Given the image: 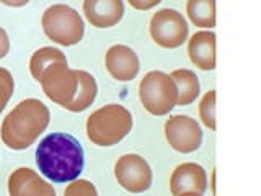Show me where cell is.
Wrapping results in <instances>:
<instances>
[{
  "mask_svg": "<svg viewBox=\"0 0 261 196\" xmlns=\"http://www.w3.org/2000/svg\"><path fill=\"white\" fill-rule=\"evenodd\" d=\"M39 172L54 183L73 182L85 165L84 147L72 134L53 133L38 144Z\"/></svg>",
  "mask_w": 261,
  "mask_h": 196,
  "instance_id": "cell-1",
  "label": "cell"
},
{
  "mask_svg": "<svg viewBox=\"0 0 261 196\" xmlns=\"http://www.w3.org/2000/svg\"><path fill=\"white\" fill-rule=\"evenodd\" d=\"M49 119L51 113L43 102L36 98H27L5 116L0 136L8 149L23 151L35 144L39 134L44 133Z\"/></svg>",
  "mask_w": 261,
  "mask_h": 196,
  "instance_id": "cell-2",
  "label": "cell"
},
{
  "mask_svg": "<svg viewBox=\"0 0 261 196\" xmlns=\"http://www.w3.org/2000/svg\"><path fill=\"white\" fill-rule=\"evenodd\" d=\"M130 129H133V114L118 103L101 106L87 119L88 139L101 147L118 144L130 133Z\"/></svg>",
  "mask_w": 261,
  "mask_h": 196,
  "instance_id": "cell-3",
  "label": "cell"
},
{
  "mask_svg": "<svg viewBox=\"0 0 261 196\" xmlns=\"http://www.w3.org/2000/svg\"><path fill=\"white\" fill-rule=\"evenodd\" d=\"M139 96L144 108L153 116H165L178 105V87L168 74L147 72L139 85Z\"/></svg>",
  "mask_w": 261,
  "mask_h": 196,
  "instance_id": "cell-4",
  "label": "cell"
},
{
  "mask_svg": "<svg viewBox=\"0 0 261 196\" xmlns=\"http://www.w3.org/2000/svg\"><path fill=\"white\" fill-rule=\"evenodd\" d=\"M43 30L46 36L61 46H73L82 41L85 24L77 10L64 4L47 7L43 13Z\"/></svg>",
  "mask_w": 261,
  "mask_h": 196,
  "instance_id": "cell-5",
  "label": "cell"
},
{
  "mask_svg": "<svg viewBox=\"0 0 261 196\" xmlns=\"http://www.w3.org/2000/svg\"><path fill=\"white\" fill-rule=\"evenodd\" d=\"M149 27L152 39L165 49L179 47L188 39L190 33L185 16L173 8H163L153 13Z\"/></svg>",
  "mask_w": 261,
  "mask_h": 196,
  "instance_id": "cell-6",
  "label": "cell"
},
{
  "mask_svg": "<svg viewBox=\"0 0 261 196\" xmlns=\"http://www.w3.org/2000/svg\"><path fill=\"white\" fill-rule=\"evenodd\" d=\"M39 84L49 100L65 108L77 92V70L69 69L67 62H56L44 70Z\"/></svg>",
  "mask_w": 261,
  "mask_h": 196,
  "instance_id": "cell-7",
  "label": "cell"
},
{
  "mask_svg": "<svg viewBox=\"0 0 261 196\" xmlns=\"http://www.w3.org/2000/svg\"><path fill=\"white\" fill-rule=\"evenodd\" d=\"M114 177L118 183L130 193H142L152 185L150 165L137 154L121 155L114 165Z\"/></svg>",
  "mask_w": 261,
  "mask_h": 196,
  "instance_id": "cell-8",
  "label": "cell"
},
{
  "mask_svg": "<svg viewBox=\"0 0 261 196\" xmlns=\"http://www.w3.org/2000/svg\"><path fill=\"white\" fill-rule=\"evenodd\" d=\"M165 137L168 144L181 154L198 151L202 144V131L199 122L185 114H175L167 119Z\"/></svg>",
  "mask_w": 261,
  "mask_h": 196,
  "instance_id": "cell-9",
  "label": "cell"
},
{
  "mask_svg": "<svg viewBox=\"0 0 261 196\" xmlns=\"http://www.w3.org/2000/svg\"><path fill=\"white\" fill-rule=\"evenodd\" d=\"M207 190V175L199 163L185 162L178 165L170 178V191L175 196L204 194Z\"/></svg>",
  "mask_w": 261,
  "mask_h": 196,
  "instance_id": "cell-10",
  "label": "cell"
},
{
  "mask_svg": "<svg viewBox=\"0 0 261 196\" xmlns=\"http://www.w3.org/2000/svg\"><path fill=\"white\" fill-rule=\"evenodd\" d=\"M105 64L110 76L119 82H129L136 79L139 69H141V62H139L137 54L124 44L111 46L106 51Z\"/></svg>",
  "mask_w": 261,
  "mask_h": 196,
  "instance_id": "cell-11",
  "label": "cell"
},
{
  "mask_svg": "<svg viewBox=\"0 0 261 196\" xmlns=\"http://www.w3.org/2000/svg\"><path fill=\"white\" fill-rule=\"evenodd\" d=\"M8 193L12 196H54L56 190L53 185L46 183L35 170L21 167L8 177Z\"/></svg>",
  "mask_w": 261,
  "mask_h": 196,
  "instance_id": "cell-12",
  "label": "cell"
},
{
  "mask_svg": "<svg viewBox=\"0 0 261 196\" xmlns=\"http://www.w3.org/2000/svg\"><path fill=\"white\" fill-rule=\"evenodd\" d=\"M85 18L96 28H111L124 15L122 0H84Z\"/></svg>",
  "mask_w": 261,
  "mask_h": 196,
  "instance_id": "cell-13",
  "label": "cell"
},
{
  "mask_svg": "<svg viewBox=\"0 0 261 196\" xmlns=\"http://www.w3.org/2000/svg\"><path fill=\"white\" fill-rule=\"evenodd\" d=\"M191 62L201 70L216 69V35L212 31H198L188 41Z\"/></svg>",
  "mask_w": 261,
  "mask_h": 196,
  "instance_id": "cell-14",
  "label": "cell"
},
{
  "mask_svg": "<svg viewBox=\"0 0 261 196\" xmlns=\"http://www.w3.org/2000/svg\"><path fill=\"white\" fill-rule=\"evenodd\" d=\"M96 92H98V85L92 74L87 70H77V92L73 100L65 106V110H69L72 113L85 111L95 102Z\"/></svg>",
  "mask_w": 261,
  "mask_h": 196,
  "instance_id": "cell-15",
  "label": "cell"
},
{
  "mask_svg": "<svg viewBox=\"0 0 261 196\" xmlns=\"http://www.w3.org/2000/svg\"><path fill=\"white\" fill-rule=\"evenodd\" d=\"M178 87V105H191L199 95V79L190 69H176L170 74Z\"/></svg>",
  "mask_w": 261,
  "mask_h": 196,
  "instance_id": "cell-16",
  "label": "cell"
},
{
  "mask_svg": "<svg viewBox=\"0 0 261 196\" xmlns=\"http://www.w3.org/2000/svg\"><path fill=\"white\" fill-rule=\"evenodd\" d=\"M186 13L196 27L214 28L216 27V0H188Z\"/></svg>",
  "mask_w": 261,
  "mask_h": 196,
  "instance_id": "cell-17",
  "label": "cell"
},
{
  "mask_svg": "<svg viewBox=\"0 0 261 196\" xmlns=\"http://www.w3.org/2000/svg\"><path fill=\"white\" fill-rule=\"evenodd\" d=\"M56 62H67V57H65V54L61 51V49L51 47V46L38 49L30 59V72H31L33 79L41 82V77H43L44 70L49 67V65H53Z\"/></svg>",
  "mask_w": 261,
  "mask_h": 196,
  "instance_id": "cell-18",
  "label": "cell"
},
{
  "mask_svg": "<svg viewBox=\"0 0 261 196\" xmlns=\"http://www.w3.org/2000/svg\"><path fill=\"white\" fill-rule=\"evenodd\" d=\"M199 116L204 126L211 131L216 129V90H209L202 96V100L199 102Z\"/></svg>",
  "mask_w": 261,
  "mask_h": 196,
  "instance_id": "cell-19",
  "label": "cell"
},
{
  "mask_svg": "<svg viewBox=\"0 0 261 196\" xmlns=\"http://www.w3.org/2000/svg\"><path fill=\"white\" fill-rule=\"evenodd\" d=\"M15 92V82L10 70L0 67V113L5 110L8 100Z\"/></svg>",
  "mask_w": 261,
  "mask_h": 196,
  "instance_id": "cell-20",
  "label": "cell"
},
{
  "mask_svg": "<svg viewBox=\"0 0 261 196\" xmlns=\"http://www.w3.org/2000/svg\"><path fill=\"white\" fill-rule=\"evenodd\" d=\"M65 194L72 196V194H85V196H96V188L87 182V180H77V182L70 183V186L65 190Z\"/></svg>",
  "mask_w": 261,
  "mask_h": 196,
  "instance_id": "cell-21",
  "label": "cell"
},
{
  "mask_svg": "<svg viewBox=\"0 0 261 196\" xmlns=\"http://www.w3.org/2000/svg\"><path fill=\"white\" fill-rule=\"evenodd\" d=\"M130 7H134L136 10H150L155 5H159L162 0H127Z\"/></svg>",
  "mask_w": 261,
  "mask_h": 196,
  "instance_id": "cell-22",
  "label": "cell"
},
{
  "mask_svg": "<svg viewBox=\"0 0 261 196\" xmlns=\"http://www.w3.org/2000/svg\"><path fill=\"white\" fill-rule=\"evenodd\" d=\"M8 53H10V39H8L7 31L0 27V59H4Z\"/></svg>",
  "mask_w": 261,
  "mask_h": 196,
  "instance_id": "cell-23",
  "label": "cell"
},
{
  "mask_svg": "<svg viewBox=\"0 0 261 196\" xmlns=\"http://www.w3.org/2000/svg\"><path fill=\"white\" fill-rule=\"evenodd\" d=\"M0 2L8 7H23V5H27L30 0H0Z\"/></svg>",
  "mask_w": 261,
  "mask_h": 196,
  "instance_id": "cell-24",
  "label": "cell"
}]
</instances>
